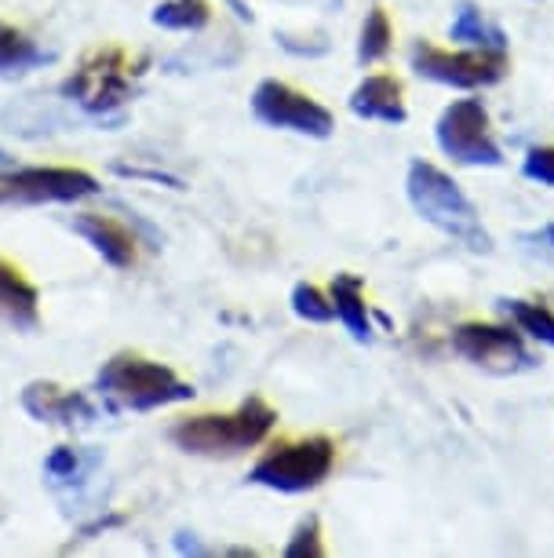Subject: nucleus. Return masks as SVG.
I'll return each instance as SVG.
<instances>
[{"label": "nucleus", "instance_id": "393cba45", "mask_svg": "<svg viewBox=\"0 0 554 558\" xmlns=\"http://www.w3.org/2000/svg\"><path fill=\"white\" fill-rule=\"evenodd\" d=\"M8 165H12V157H8V150L0 146V168H8Z\"/></svg>", "mask_w": 554, "mask_h": 558}, {"label": "nucleus", "instance_id": "b1692460", "mask_svg": "<svg viewBox=\"0 0 554 558\" xmlns=\"http://www.w3.org/2000/svg\"><path fill=\"white\" fill-rule=\"evenodd\" d=\"M81 452L77 449H70V446H59L51 457L45 460V471H48V478H56V482H73L81 475Z\"/></svg>", "mask_w": 554, "mask_h": 558}, {"label": "nucleus", "instance_id": "423d86ee", "mask_svg": "<svg viewBox=\"0 0 554 558\" xmlns=\"http://www.w3.org/2000/svg\"><path fill=\"white\" fill-rule=\"evenodd\" d=\"M413 70L423 81L448 84V88H489L507 77V51H485V48H467V51H445L434 48L427 40H416L409 51Z\"/></svg>", "mask_w": 554, "mask_h": 558}, {"label": "nucleus", "instance_id": "7ed1b4c3", "mask_svg": "<svg viewBox=\"0 0 554 558\" xmlns=\"http://www.w3.org/2000/svg\"><path fill=\"white\" fill-rule=\"evenodd\" d=\"M96 391L107 398L113 409H135V413H150V409L190 402L197 395L190 384L180 380L169 365L150 362L139 354H118L99 368Z\"/></svg>", "mask_w": 554, "mask_h": 558}, {"label": "nucleus", "instance_id": "a211bd4d", "mask_svg": "<svg viewBox=\"0 0 554 558\" xmlns=\"http://www.w3.org/2000/svg\"><path fill=\"white\" fill-rule=\"evenodd\" d=\"M212 23V4L208 0H164L153 8V26L175 29V34H197Z\"/></svg>", "mask_w": 554, "mask_h": 558}, {"label": "nucleus", "instance_id": "aec40b11", "mask_svg": "<svg viewBox=\"0 0 554 558\" xmlns=\"http://www.w3.org/2000/svg\"><path fill=\"white\" fill-rule=\"evenodd\" d=\"M391 40H394L391 19H386L383 8H372L369 19H365V26H361V37H358V59L361 62L386 59V51H391Z\"/></svg>", "mask_w": 554, "mask_h": 558}, {"label": "nucleus", "instance_id": "6ab92c4d", "mask_svg": "<svg viewBox=\"0 0 554 558\" xmlns=\"http://www.w3.org/2000/svg\"><path fill=\"white\" fill-rule=\"evenodd\" d=\"M500 307L510 314V322L518 325V332L554 347V311H547L543 303H529V300H500Z\"/></svg>", "mask_w": 554, "mask_h": 558}, {"label": "nucleus", "instance_id": "4be33fe9", "mask_svg": "<svg viewBox=\"0 0 554 558\" xmlns=\"http://www.w3.org/2000/svg\"><path fill=\"white\" fill-rule=\"evenodd\" d=\"M285 555L288 558H321V555H325V544H321V525H318L313 514L307 522H299V530L292 533Z\"/></svg>", "mask_w": 554, "mask_h": 558}, {"label": "nucleus", "instance_id": "f3484780", "mask_svg": "<svg viewBox=\"0 0 554 558\" xmlns=\"http://www.w3.org/2000/svg\"><path fill=\"white\" fill-rule=\"evenodd\" d=\"M448 37L456 45H467V48H485V51H507V34L500 26H493L489 19L478 12V8L464 4L456 15V23L448 26Z\"/></svg>", "mask_w": 554, "mask_h": 558}, {"label": "nucleus", "instance_id": "2eb2a0df", "mask_svg": "<svg viewBox=\"0 0 554 558\" xmlns=\"http://www.w3.org/2000/svg\"><path fill=\"white\" fill-rule=\"evenodd\" d=\"M332 307L336 318L347 325V332L358 343L372 340V322H369V303H365V286L358 274H336L332 278Z\"/></svg>", "mask_w": 554, "mask_h": 558}, {"label": "nucleus", "instance_id": "ddd939ff", "mask_svg": "<svg viewBox=\"0 0 554 558\" xmlns=\"http://www.w3.org/2000/svg\"><path fill=\"white\" fill-rule=\"evenodd\" d=\"M73 230H77L81 238L88 241L91 248L99 252L102 259L110 263V267H132L135 256H139V248H135V234L124 223H118L113 216H99V213H81L73 219Z\"/></svg>", "mask_w": 554, "mask_h": 558}, {"label": "nucleus", "instance_id": "412c9836", "mask_svg": "<svg viewBox=\"0 0 554 558\" xmlns=\"http://www.w3.org/2000/svg\"><path fill=\"white\" fill-rule=\"evenodd\" d=\"M292 311H296L299 318L310 322V325H325V322L336 318L332 296H325L318 286H307V281H299V286L292 289Z\"/></svg>", "mask_w": 554, "mask_h": 558}, {"label": "nucleus", "instance_id": "f03ea898", "mask_svg": "<svg viewBox=\"0 0 554 558\" xmlns=\"http://www.w3.org/2000/svg\"><path fill=\"white\" fill-rule=\"evenodd\" d=\"M278 424V413L263 398H248L234 413H201L180 420L172 427V441L190 457H237L259 446Z\"/></svg>", "mask_w": 554, "mask_h": 558}, {"label": "nucleus", "instance_id": "39448f33", "mask_svg": "<svg viewBox=\"0 0 554 558\" xmlns=\"http://www.w3.org/2000/svg\"><path fill=\"white\" fill-rule=\"evenodd\" d=\"M332 463H336V446L325 435H310L296 441H278L267 457L248 471L253 486H267L278 493H307L318 489L321 482L332 475Z\"/></svg>", "mask_w": 554, "mask_h": 558}, {"label": "nucleus", "instance_id": "9d476101", "mask_svg": "<svg viewBox=\"0 0 554 558\" xmlns=\"http://www.w3.org/2000/svg\"><path fill=\"white\" fill-rule=\"evenodd\" d=\"M453 351L464 362L489 368V373H521L532 368V354L526 351L518 332L504 329V325H485V322H464L453 329Z\"/></svg>", "mask_w": 554, "mask_h": 558}, {"label": "nucleus", "instance_id": "f257e3e1", "mask_svg": "<svg viewBox=\"0 0 554 558\" xmlns=\"http://www.w3.org/2000/svg\"><path fill=\"white\" fill-rule=\"evenodd\" d=\"M405 191H409V202L416 213H420L431 227L442 230V234L456 238L459 245H467L470 252L493 248L475 202H470V197L459 191L456 179L442 172L438 165L413 161L409 175H405Z\"/></svg>", "mask_w": 554, "mask_h": 558}, {"label": "nucleus", "instance_id": "a878e982", "mask_svg": "<svg viewBox=\"0 0 554 558\" xmlns=\"http://www.w3.org/2000/svg\"><path fill=\"white\" fill-rule=\"evenodd\" d=\"M543 238H547V241H551V245H554V223H551L547 230H543Z\"/></svg>", "mask_w": 554, "mask_h": 558}, {"label": "nucleus", "instance_id": "dca6fc26", "mask_svg": "<svg viewBox=\"0 0 554 558\" xmlns=\"http://www.w3.org/2000/svg\"><path fill=\"white\" fill-rule=\"evenodd\" d=\"M48 62H56V51L40 48L23 29L0 23V77H19V73L40 70Z\"/></svg>", "mask_w": 554, "mask_h": 558}, {"label": "nucleus", "instance_id": "f8f14e48", "mask_svg": "<svg viewBox=\"0 0 554 558\" xmlns=\"http://www.w3.org/2000/svg\"><path fill=\"white\" fill-rule=\"evenodd\" d=\"M40 325L37 289L26 281V274L15 263L0 259V329L29 332Z\"/></svg>", "mask_w": 554, "mask_h": 558}, {"label": "nucleus", "instance_id": "5701e85b", "mask_svg": "<svg viewBox=\"0 0 554 558\" xmlns=\"http://www.w3.org/2000/svg\"><path fill=\"white\" fill-rule=\"evenodd\" d=\"M521 175L540 186H554V146H532L521 161Z\"/></svg>", "mask_w": 554, "mask_h": 558}, {"label": "nucleus", "instance_id": "20e7f679", "mask_svg": "<svg viewBox=\"0 0 554 558\" xmlns=\"http://www.w3.org/2000/svg\"><path fill=\"white\" fill-rule=\"evenodd\" d=\"M139 66L143 62H135L124 48H96L62 81L59 92L85 113H113L135 99Z\"/></svg>", "mask_w": 554, "mask_h": 558}, {"label": "nucleus", "instance_id": "0eeeda50", "mask_svg": "<svg viewBox=\"0 0 554 558\" xmlns=\"http://www.w3.org/2000/svg\"><path fill=\"white\" fill-rule=\"evenodd\" d=\"M434 140L442 146L445 157L467 168H500L504 165V150L493 140L489 129V110L482 99H459L453 107L442 110L434 124Z\"/></svg>", "mask_w": 554, "mask_h": 558}, {"label": "nucleus", "instance_id": "9b49d317", "mask_svg": "<svg viewBox=\"0 0 554 558\" xmlns=\"http://www.w3.org/2000/svg\"><path fill=\"white\" fill-rule=\"evenodd\" d=\"M23 409L40 424H59V427H81V424H96L99 409L91 405V398L81 391H62L56 384H29L23 391Z\"/></svg>", "mask_w": 554, "mask_h": 558}, {"label": "nucleus", "instance_id": "1a4fd4ad", "mask_svg": "<svg viewBox=\"0 0 554 558\" xmlns=\"http://www.w3.org/2000/svg\"><path fill=\"white\" fill-rule=\"evenodd\" d=\"M253 113L267 129H285L310 140H329L336 121L318 99L303 96L285 81H259L253 92Z\"/></svg>", "mask_w": 554, "mask_h": 558}, {"label": "nucleus", "instance_id": "6e6552de", "mask_svg": "<svg viewBox=\"0 0 554 558\" xmlns=\"http://www.w3.org/2000/svg\"><path fill=\"white\" fill-rule=\"evenodd\" d=\"M96 194V175L81 172V168H15V172H0V205H66Z\"/></svg>", "mask_w": 554, "mask_h": 558}, {"label": "nucleus", "instance_id": "4468645a", "mask_svg": "<svg viewBox=\"0 0 554 558\" xmlns=\"http://www.w3.org/2000/svg\"><path fill=\"white\" fill-rule=\"evenodd\" d=\"M350 113L361 121H383V124H405L409 110L402 99V84L386 73H372L358 88L350 92Z\"/></svg>", "mask_w": 554, "mask_h": 558}]
</instances>
